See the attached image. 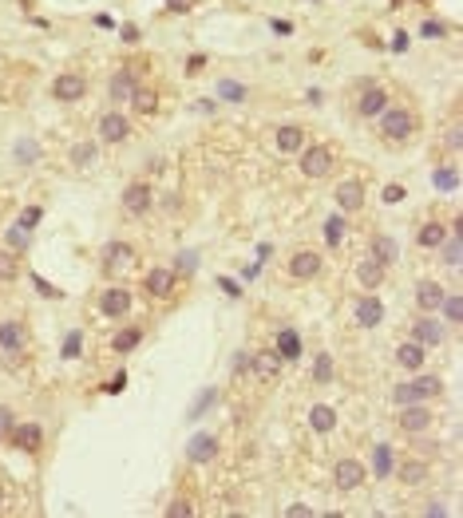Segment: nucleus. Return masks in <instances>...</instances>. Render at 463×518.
Returning a JSON list of instances; mask_svg holds the SVG:
<instances>
[{
  "mask_svg": "<svg viewBox=\"0 0 463 518\" xmlns=\"http://www.w3.org/2000/svg\"><path fill=\"white\" fill-rule=\"evenodd\" d=\"M440 309H443V317L452 320V325H459V320H463V297H459V293L443 297V301H440Z\"/></svg>",
  "mask_w": 463,
  "mask_h": 518,
  "instance_id": "4c0bfd02",
  "label": "nucleus"
},
{
  "mask_svg": "<svg viewBox=\"0 0 463 518\" xmlns=\"http://www.w3.org/2000/svg\"><path fill=\"white\" fill-rule=\"evenodd\" d=\"M392 475L400 478L404 487H423L428 475H432V467H428L423 459H408V463H400V471H392Z\"/></svg>",
  "mask_w": 463,
  "mask_h": 518,
  "instance_id": "a211bd4d",
  "label": "nucleus"
},
{
  "mask_svg": "<svg viewBox=\"0 0 463 518\" xmlns=\"http://www.w3.org/2000/svg\"><path fill=\"white\" fill-rule=\"evenodd\" d=\"M443 238H447V229H443V222H423L420 234H416V241H420L423 249H440Z\"/></svg>",
  "mask_w": 463,
  "mask_h": 518,
  "instance_id": "a878e982",
  "label": "nucleus"
},
{
  "mask_svg": "<svg viewBox=\"0 0 463 518\" xmlns=\"http://www.w3.org/2000/svg\"><path fill=\"white\" fill-rule=\"evenodd\" d=\"M151 202H155V190L147 186V182H131V186L123 190V210H127V214H135V218H139V214H147V210H151Z\"/></svg>",
  "mask_w": 463,
  "mask_h": 518,
  "instance_id": "6e6552de",
  "label": "nucleus"
},
{
  "mask_svg": "<svg viewBox=\"0 0 463 518\" xmlns=\"http://www.w3.org/2000/svg\"><path fill=\"white\" fill-rule=\"evenodd\" d=\"M412 384H416V388H420V396H423V399H432V396H440V392H443L440 376H416Z\"/></svg>",
  "mask_w": 463,
  "mask_h": 518,
  "instance_id": "ea45409f",
  "label": "nucleus"
},
{
  "mask_svg": "<svg viewBox=\"0 0 463 518\" xmlns=\"http://www.w3.org/2000/svg\"><path fill=\"white\" fill-rule=\"evenodd\" d=\"M361 206H364V186L356 179H344L341 186H337V210H341V214H356Z\"/></svg>",
  "mask_w": 463,
  "mask_h": 518,
  "instance_id": "ddd939ff",
  "label": "nucleus"
},
{
  "mask_svg": "<svg viewBox=\"0 0 463 518\" xmlns=\"http://www.w3.org/2000/svg\"><path fill=\"white\" fill-rule=\"evenodd\" d=\"M443 261L447 265H459V234H452V238H443Z\"/></svg>",
  "mask_w": 463,
  "mask_h": 518,
  "instance_id": "79ce46f5",
  "label": "nucleus"
},
{
  "mask_svg": "<svg viewBox=\"0 0 463 518\" xmlns=\"http://www.w3.org/2000/svg\"><path fill=\"white\" fill-rule=\"evenodd\" d=\"M321 273V253L317 249H297L289 258V277L293 281H313Z\"/></svg>",
  "mask_w": 463,
  "mask_h": 518,
  "instance_id": "423d86ee",
  "label": "nucleus"
},
{
  "mask_svg": "<svg viewBox=\"0 0 463 518\" xmlns=\"http://www.w3.org/2000/svg\"><path fill=\"white\" fill-rule=\"evenodd\" d=\"M28 344V329L20 320H0V352H24Z\"/></svg>",
  "mask_w": 463,
  "mask_h": 518,
  "instance_id": "4468645a",
  "label": "nucleus"
},
{
  "mask_svg": "<svg viewBox=\"0 0 463 518\" xmlns=\"http://www.w3.org/2000/svg\"><path fill=\"white\" fill-rule=\"evenodd\" d=\"M143 289H147V297H174V289H179V273L174 270H151L147 277H143Z\"/></svg>",
  "mask_w": 463,
  "mask_h": 518,
  "instance_id": "39448f33",
  "label": "nucleus"
},
{
  "mask_svg": "<svg viewBox=\"0 0 463 518\" xmlns=\"http://www.w3.org/2000/svg\"><path fill=\"white\" fill-rule=\"evenodd\" d=\"M127 103L135 107V115H155V107H159V95H155V88H135Z\"/></svg>",
  "mask_w": 463,
  "mask_h": 518,
  "instance_id": "cd10ccee",
  "label": "nucleus"
},
{
  "mask_svg": "<svg viewBox=\"0 0 463 518\" xmlns=\"http://www.w3.org/2000/svg\"><path fill=\"white\" fill-rule=\"evenodd\" d=\"M131 265H135V249L127 246V241H111V246L103 249V273H107V277H123Z\"/></svg>",
  "mask_w": 463,
  "mask_h": 518,
  "instance_id": "f03ea898",
  "label": "nucleus"
},
{
  "mask_svg": "<svg viewBox=\"0 0 463 518\" xmlns=\"http://www.w3.org/2000/svg\"><path fill=\"white\" fill-rule=\"evenodd\" d=\"M218 95H222V100H230V103H242L246 100V88L238 80H222L218 83Z\"/></svg>",
  "mask_w": 463,
  "mask_h": 518,
  "instance_id": "58836bf2",
  "label": "nucleus"
},
{
  "mask_svg": "<svg viewBox=\"0 0 463 518\" xmlns=\"http://www.w3.org/2000/svg\"><path fill=\"white\" fill-rule=\"evenodd\" d=\"M384 273H388V265H384L380 258H373V253H368L361 265H356V281H361L364 289H376V285H384Z\"/></svg>",
  "mask_w": 463,
  "mask_h": 518,
  "instance_id": "f3484780",
  "label": "nucleus"
},
{
  "mask_svg": "<svg viewBox=\"0 0 463 518\" xmlns=\"http://www.w3.org/2000/svg\"><path fill=\"white\" fill-rule=\"evenodd\" d=\"M282 364H285V360H282V352H277V349H262V352H258V356L250 360L253 376H258V380H265V384L282 376Z\"/></svg>",
  "mask_w": 463,
  "mask_h": 518,
  "instance_id": "9d476101",
  "label": "nucleus"
},
{
  "mask_svg": "<svg viewBox=\"0 0 463 518\" xmlns=\"http://www.w3.org/2000/svg\"><path fill=\"white\" fill-rule=\"evenodd\" d=\"M131 135V123H127V115H119V111H107V115H100V139L103 143H123Z\"/></svg>",
  "mask_w": 463,
  "mask_h": 518,
  "instance_id": "9b49d317",
  "label": "nucleus"
},
{
  "mask_svg": "<svg viewBox=\"0 0 463 518\" xmlns=\"http://www.w3.org/2000/svg\"><path fill=\"white\" fill-rule=\"evenodd\" d=\"M313 380H317V384H329L332 380V356L329 352H317V356H313Z\"/></svg>",
  "mask_w": 463,
  "mask_h": 518,
  "instance_id": "72a5a7b5",
  "label": "nucleus"
},
{
  "mask_svg": "<svg viewBox=\"0 0 463 518\" xmlns=\"http://www.w3.org/2000/svg\"><path fill=\"white\" fill-rule=\"evenodd\" d=\"M12 428H16V416H12V408H4V404H0V439H8Z\"/></svg>",
  "mask_w": 463,
  "mask_h": 518,
  "instance_id": "de8ad7c7",
  "label": "nucleus"
},
{
  "mask_svg": "<svg viewBox=\"0 0 463 518\" xmlns=\"http://www.w3.org/2000/svg\"><path fill=\"white\" fill-rule=\"evenodd\" d=\"M186 514H194L191 498H174L171 507H167V518H186Z\"/></svg>",
  "mask_w": 463,
  "mask_h": 518,
  "instance_id": "c03bdc74",
  "label": "nucleus"
},
{
  "mask_svg": "<svg viewBox=\"0 0 463 518\" xmlns=\"http://www.w3.org/2000/svg\"><path fill=\"white\" fill-rule=\"evenodd\" d=\"M71 159H76V167H91L95 162V143H80V147L71 150Z\"/></svg>",
  "mask_w": 463,
  "mask_h": 518,
  "instance_id": "a19ab883",
  "label": "nucleus"
},
{
  "mask_svg": "<svg viewBox=\"0 0 463 518\" xmlns=\"http://www.w3.org/2000/svg\"><path fill=\"white\" fill-rule=\"evenodd\" d=\"M40 218H44V210H40V206H28V210L20 214V226H24V229H32Z\"/></svg>",
  "mask_w": 463,
  "mask_h": 518,
  "instance_id": "09e8293b",
  "label": "nucleus"
},
{
  "mask_svg": "<svg viewBox=\"0 0 463 518\" xmlns=\"http://www.w3.org/2000/svg\"><path fill=\"white\" fill-rule=\"evenodd\" d=\"M400 198H404V186H400V182H388V186H384V202H388V206H396Z\"/></svg>",
  "mask_w": 463,
  "mask_h": 518,
  "instance_id": "3c124183",
  "label": "nucleus"
},
{
  "mask_svg": "<svg viewBox=\"0 0 463 518\" xmlns=\"http://www.w3.org/2000/svg\"><path fill=\"white\" fill-rule=\"evenodd\" d=\"M218 285H222V289H226V293H230V297H238V285H234V281H230V277H222V281H218Z\"/></svg>",
  "mask_w": 463,
  "mask_h": 518,
  "instance_id": "052dcab7",
  "label": "nucleus"
},
{
  "mask_svg": "<svg viewBox=\"0 0 463 518\" xmlns=\"http://www.w3.org/2000/svg\"><path fill=\"white\" fill-rule=\"evenodd\" d=\"M285 514H289V518H305V514H313V510L305 507V502H293V507H285Z\"/></svg>",
  "mask_w": 463,
  "mask_h": 518,
  "instance_id": "864d4df0",
  "label": "nucleus"
},
{
  "mask_svg": "<svg viewBox=\"0 0 463 518\" xmlns=\"http://www.w3.org/2000/svg\"><path fill=\"white\" fill-rule=\"evenodd\" d=\"M384 320V305L376 297H361L356 301V325H364V329H376Z\"/></svg>",
  "mask_w": 463,
  "mask_h": 518,
  "instance_id": "4be33fe9",
  "label": "nucleus"
},
{
  "mask_svg": "<svg viewBox=\"0 0 463 518\" xmlns=\"http://www.w3.org/2000/svg\"><path fill=\"white\" fill-rule=\"evenodd\" d=\"M0 507H4V487H0Z\"/></svg>",
  "mask_w": 463,
  "mask_h": 518,
  "instance_id": "0e129e2a",
  "label": "nucleus"
},
{
  "mask_svg": "<svg viewBox=\"0 0 463 518\" xmlns=\"http://www.w3.org/2000/svg\"><path fill=\"white\" fill-rule=\"evenodd\" d=\"M52 95L60 103H76V100H83L88 95V80L83 76H76V71H64V76H56L52 80Z\"/></svg>",
  "mask_w": 463,
  "mask_h": 518,
  "instance_id": "20e7f679",
  "label": "nucleus"
},
{
  "mask_svg": "<svg viewBox=\"0 0 463 518\" xmlns=\"http://www.w3.org/2000/svg\"><path fill=\"white\" fill-rule=\"evenodd\" d=\"M214 399H218V392H214V388H206V392H202V396H198V404H194V408H191V419H198L202 411H206V408H210V404H214Z\"/></svg>",
  "mask_w": 463,
  "mask_h": 518,
  "instance_id": "a18cd8bd",
  "label": "nucleus"
},
{
  "mask_svg": "<svg viewBox=\"0 0 463 518\" xmlns=\"http://www.w3.org/2000/svg\"><path fill=\"white\" fill-rule=\"evenodd\" d=\"M111 100L115 103H127L131 100V91H135V76H131V68H123V71H115V76H111Z\"/></svg>",
  "mask_w": 463,
  "mask_h": 518,
  "instance_id": "393cba45",
  "label": "nucleus"
},
{
  "mask_svg": "<svg viewBox=\"0 0 463 518\" xmlns=\"http://www.w3.org/2000/svg\"><path fill=\"white\" fill-rule=\"evenodd\" d=\"M139 340H143V329L127 325V329H119L115 337H111V349H115V352H131V349H139Z\"/></svg>",
  "mask_w": 463,
  "mask_h": 518,
  "instance_id": "c756f323",
  "label": "nucleus"
},
{
  "mask_svg": "<svg viewBox=\"0 0 463 518\" xmlns=\"http://www.w3.org/2000/svg\"><path fill=\"white\" fill-rule=\"evenodd\" d=\"M384 107H388V91H384L380 83H373V88H364L361 103H356V111H361L364 119H373V115H380Z\"/></svg>",
  "mask_w": 463,
  "mask_h": 518,
  "instance_id": "6ab92c4d",
  "label": "nucleus"
},
{
  "mask_svg": "<svg viewBox=\"0 0 463 518\" xmlns=\"http://www.w3.org/2000/svg\"><path fill=\"white\" fill-rule=\"evenodd\" d=\"M432 411L423 408V404H408V408L400 411V428L408 431V435H423V431L432 428Z\"/></svg>",
  "mask_w": 463,
  "mask_h": 518,
  "instance_id": "f8f14e48",
  "label": "nucleus"
},
{
  "mask_svg": "<svg viewBox=\"0 0 463 518\" xmlns=\"http://www.w3.org/2000/svg\"><path fill=\"white\" fill-rule=\"evenodd\" d=\"M443 297H447L443 285H435V281H416V305H420L423 313H435Z\"/></svg>",
  "mask_w": 463,
  "mask_h": 518,
  "instance_id": "aec40b11",
  "label": "nucleus"
},
{
  "mask_svg": "<svg viewBox=\"0 0 463 518\" xmlns=\"http://www.w3.org/2000/svg\"><path fill=\"white\" fill-rule=\"evenodd\" d=\"M325 241H329V249H337L344 241V222H341V214H332L329 222H325Z\"/></svg>",
  "mask_w": 463,
  "mask_h": 518,
  "instance_id": "e433bc0d",
  "label": "nucleus"
},
{
  "mask_svg": "<svg viewBox=\"0 0 463 518\" xmlns=\"http://www.w3.org/2000/svg\"><path fill=\"white\" fill-rule=\"evenodd\" d=\"M396 253H400V246H396V238H388V234H380V238H373V258H380L384 265H392Z\"/></svg>",
  "mask_w": 463,
  "mask_h": 518,
  "instance_id": "2f4dec72",
  "label": "nucleus"
},
{
  "mask_svg": "<svg viewBox=\"0 0 463 518\" xmlns=\"http://www.w3.org/2000/svg\"><path fill=\"white\" fill-rule=\"evenodd\" d=\"M404 48H408V36H404V32H400V36H396V40H392V52H404Z\"/></svg>",
  "mask_w": 463,
  "mask_h": 518,
  "instance_id": "680f3d73",
  "label": "nucleus"
},
{
  "mask_svg": "<svg viewBox=\"0 0 463 518\" xmlns=\"http://www.w3.org/2000/svg\"><path fill=\"white\" fill-rule=\"evenodd\" d=\"M392 471H396L392 447H388V443H376V451H373V475H376V478H388Z\"/></svg>",
  "mask_w": 463,
  "mask_h": 518,
  "instance_id": "c85d7f7f",
  "label": "nucleus"
},
{
  "mask_svg": "<svg viewBox=\"0 0 463 518\" xmlns=\"http://www.w3.org/2000/svg\"><path fill=\"white\" fill-rule=\"evenodd\" d=\"M364 478H368V471H364L356 459H341V463L332 467V483H337L341 490H356Z\"/></svg>",
  "mask_w": 463,
  "mask_h": 518,
  "instance_id": "1a4fd4ad",
  "label": "nucleus"
},
{
  "mask_svg": "<svg viewBox=\"0 0 463 518\" xmlns=\"http://www.w3.org/2000/svg\"><path fill=\"white\" fill-rule=\"evenodd\" d=\"M202 68H206V56H191V64H186V71H191V76H198Z\"/></svg>",
  "mask_w": 463,
  "mask_h": 518,
  "instance_id": "6e6d98bb",
  "label": "nucleus"
},
{
  "mask_svg": "<svg viewBox=\"0 0 463 518\" xmlns=\"http://www.w3.org/2000/svg\"><path fill=\"white\" fill-rule=\"evenodd\" d=\"M392 399L400 404V408H408V404H423V396H420V388H416L412 380L408 384H396V392H392Z\"/></svg>",
  "mask_w": 463,
  "mask_h": 518,
  "instance_id": "f704fd0d",
  "label": "nucleus"
},
{
  "mask_svg": "<svg viewBox=\"0 0 463 518\" xmlns=\"http://www.w3.org/2000/svg\"><path fill=\"white\" fill-rule=\"evenodd\" d=\"M8 246L16 249V253H20V249H28V229H24V226H12L8 229Z\"/></svg>",
  "mask_w": 463,
  "mask_h": 518,
  "instance_id": "37998d69",
  "label": "nucleus"
},
{
  "mask_svg": "<svg viewBox=\"0 0 463 518\" xmlns=\"http://www.w3.org/2000/svg\"><path fill=\"white\" fill-rule=\"evenodd\" d=\"M123 388H127V376H123V372L111 380V384H103V392H123Z\"/></svg>",
  "mask_w": 463,
  "mask_h": 518,
  "instance_id": "5fc2aeb1",
  "label": "nucleus"
},
{
  "mask_svg": "<svg viewBox=\"0 0 463 518\" xmlns=\"http://www.w3.org/2000/svg\"><path fill=\"white\" fill-rule=\"evenodd\" d=\"M8 443L12 447H20V451H40L44 431L36 428V423H16V428L8 431Z\"/></svg>",
  "mask_w": 463,
  "mask_h": 518,
  "instance_id": "dca6fc26",
  "label": "nucleus"
},
{
  "mask_svg": "<svg viewBox=\"0 0 463 518\" xmlns=\"http://www.w3.org/2000/svg\"><path fill=\"white\" fill-rule=\"evenodd\" d=\"M332 162H337V159H332L329 147H309L301 155V174H305V179H329Z\"/></svg>",
  "mask_w": 463,
  "mask_h": 518,
  "instance_id": "7ed1b4c3",
  "label": "nucleus"
},
{
  "mask_svg": "<svg viewBox=\"0 0 463 518\" xmlns=\"http://www.w3.org/2000/svg\"><path fill=\"white\" fill-rule=\"evenodd\" d=\"M432 186H435V190H455V186H459V174H455V167L432 170Z\"/></svg>",
  "mask_w": 463,
  "mask_h": 518,
  "instance_id": "c9c22d12",
  "label": "nucleus"
},
{
  "mask_svg": "<svg viewBox=\"0 0 463 518\" xmlns=\"http://www.w3.org/2000/svg\"><path fill=\"white\" fill-rule=\"evenodd\" d=\"M309 423H313V431L329 435V431L337 428V411H332L329 404H317V408H309Z\"/></svg>",
  "mask_w": 463,
  "mask_h": 518,
  "instance_id": "bb28decb",
  "label": "nucleus"
},
{
  "mask_svg": "<svg viewBox=\"0 0 463 518\" xmlns=\"http://www.w3.org/2000/svg\"><path fill=\"white\" fill-rule=\"evenodd\" d=\"M214 455H218V439L206 435V431H202V435H194L191 447H186V459H191V463H210Z\"/></svg>",
  "mask_w": 463,
  "mask_h": 518,
  "instance_id": "412c9836",
  "label": "nucleus"
},
{
  "mask_svg": "<svg viewBox=\"0 0 463 518\" xmlns=\"http://www.w3.org/2000/svg\"><path fill=\"white\" fill-rule=\"evenodd\" d=\"M277 352H282V360H297L301 356V337L293 329H282L277 332Z\"/></svg>",
  "mask_w": 463,
  "mask_h": 518,
  "instance_id": "7c9ffc66",
  "label": "nucleus"
},
{
  "mask_svg": "<svg viewBox=\"0 0 463 518\" xmlns=\"http://www.w3.org/2000/svg\"><path fill=\"white\" fill-rule=\"evenodd\" d=\"M301 147H305V131L297 127V123L277 127V150H282V155H297Z\"/></svg>",
  "mask_w": 463,
  "mask_h": 518,
  "instance_id": "5701e85b",
  "label": "nucleus"
},
{
  "mask_svg": "<svg viewBox=\"0 0 463 518\" xmlns=\"http://www.w3.org/2000/svg\"><path fill=\"white\" fill-rule=\"evenodd\" d=\"M270 28L277 32V36H289V32H293V24H289V20H270Z\"/></svg>",
  "mask_w": 463,
  "mask_h": 518,
  "instance_id": "4d7b16f0",
  "label": "nucleus"
},
{
  "mask_svg": "<svg viewBox=\"0 0 463 518\" xmlns=\"http://www.w3.org/2000/svg\"><path fill=\"white\" fill-rule=\"evenodd\" d=\"M412 337H416V344H423V349H440L443 344V325L435 317H420L412 325Z\"/></svg>",
  "mask_w": 463,
  "mask_h": 518,
  "instance_id": "2eb2a0df",
  "label": "nucleus"
},
{
  "mask_svg": "<svg viewBox=\"0 0 463 518\" xmlns=\"http://www.w3.org/2000/svg\"><path fill=\"white\" fill-rule=\"evenodd\" d=\"M380 135H384V143H392V147L408 143L416 135V111L412 107H384L380 111Z\"/></svg>",
  "mask_w": 463,
  "mask_h": 518,
  "instance_id": "f257e3e1",
  "label": "nucleus"
},
{
  "mask_svg": "<svg viewBox=\"0 0 463 518\" xmlns=\"http://www.w3.org/2000/svg\"><path fill=\"white\" fill-rule=\"evenodd\" d=\"M123 40L135 44V40H139V28H135V24H127V28H123Z\"/></svg>",
  "mask_w": 463,
  "mask_h": 518,
  "instance_id": "bf43d9fd",
  "label": "nucleus"
},
{
  "mask_svg": "<svg viewBox=\"0 0 463 518\" xmlns=\"http://www.w3.org/2000/svg\"><path fill=\"white\" fill-rule=\"evenodd\" d=\"M16 159L24 162V167H32V162H36V143H16Z\"/></svg>",
  "mask_w": 463,
  "mask_h": 518,
  "instance_id": "49530a36",
  "label": "nucleus"
},
{
  "mask_svg": "<svg viewBox=\"0 0 463 518\" xmlns=\"http://www.w3.org/2000/svg\"><path fill=\"white\" fill-rule=\"evenodd\" d=\"M100 313H103V317H111V320L127 317V313H131V293L123 289V285H111V289L100 297Z\"/></svg>",
  "mask_w": 463,
  "mask_h": 518,
  "instance_id": "0eeeda50",
  "label": "nucleus"
},
{
  "mask_svg": "<svg viewBox=\"0 0 463 518\" xmlns=\"http://www.w3.org/2000/svg\"><path fill=\"white\" fill-rule=\"evenodd\" d=\"M423 356H428V349H423V344H416V340H408V344H400V349H396L400 368H408V372H420L423 368Z\"/></svg>",
  "mask_w": 463,
  "mask_h": 518,
  "instance_id": "b1692460",
  "label": "nucleus"
},
{
  "mask_svg": "<svg viewBox=\"0 0 463 518\" xmlns=\"http://www.w3.org/2000/svg\"><path fill=\"white\" fill-rule=\"evenodd\" d=\"M80 332H71V337L68 340H64V356H68V360H76V356H80Z\"/></svg>",
  "mask_w": 463,
  "mask_h": 518,
  "instance_id": "8fccbe9b",
  "label": "nucleus"
},
{
  "mask_svg": "<svg viewBox=\"0 0 463 518\" xmlns=\"http://www.w3.org/2000/svg\"><path fill=\"white\" fill-rule=\"evenodd\" d=\"M167 4H171L174 12H179V8H191V0H167Z\"/></svg>",
  "mask_w": 463,
  "mask_h": 518,
  "instance_id": "e2e57ef3",
  "label": "nucleus"
},
{
  "mask_svg": "<svg viewBox=\"0 0 463 518\" xmlns=\"http://www.w3.org/2000/svg\"><path fill=\"white\" fill-rule=\"evenodd\" d=\"M443 32H447V28H443L440 20H428V24H423V36H428V40H435V36H443Z\"/></svg>",
  "mask_w": 463,
  "mask_h": 518,
  "instance_id": "603ef678",
  "label": "nucleus"
},
{
  "mask_svg": "<svg viewBox=\"0 0 463 518\" xmlns=\"http://www.w3.org/2000/svg\"><path fill=\"white\" fill-rule=\"evenodd\" d=\"M447 147L459 150V123H452V131H447Z\"/></svg>",
  "mask_w": 463,
  "mask_h": 518,
  "instance_id": "13d9d810",
  "label": "nucleus"
},
{
  "mask_svg": "<svg viewBox=\"0 0 463 518\" xmlns=\"http://www.w3.org/2000/svg\"><path fill=\"white\" fill-rule=\"evenodd\" d=\"M20 277V258L16 249H0V281H16Z\"/></svg>",
  "mask_w": 463,
  "mask_h": 518,
  "instance_id": "473e14b6",
  "label": "nucleus"
}]
</instances>
